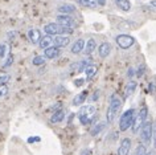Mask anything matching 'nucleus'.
Returning <instances> with one entry per match:
<instances>
[{"mask_svg": "<svg viewBox=\"0 0 156 155\" xmlns=\"http://www.w3.org/2000/svg\"><path fill=\"white\" fill-rule=\"evenodd\" d=\"M86 97H87V93H86V92H81L80 94H77V96L73 98V106L82 105L85 101H86Z\"/></svg>", "mask_w": 156, "mask_h": 155, "instance_id": "20", "label": "nucleus"}, {"mask_svg": "<svg viewBox=\"0 0 156 155\" xmlns=\"http://www.w3.org/2000/svg\"><path fill=\"white\" fill-rule=\"evenodd\" d=\"M60 55H61V50H60V48H57V46H52V45H50L46 49H44V57H45V59L53 60V59H57Z\"/></svg>", "mask_w": 156, "mask_h": 155, "instance_id": "11", "label": "nucleus"}, {"mask_svg": "<svg viewBox=\"0 0 156 155\" xmlns=\"http://www.w3.org/2000/svg\"><path fill=\"white\" fill-rule=\"evenodd\" d=\"M106 127V122H99V123H95V126L91 129V135H98L99 133H102Z\"/></svg>", "mask_w": 156, "mask_h": 155, "instance_id": "24", "label": "nucleus"}, {"mask_svg": "<svg viewBox=\"0 0 156 155\" xmlns=\"http://www.w3.org/2000/svg\"><path fill=\"white\" fill-rule=\"evenodd\" d=\"M53 44L57 48H65V46H68L70 44V37L65 36V34H57L53 38Z\"/></svg>", "mask_w": 156, "mask_h": 155, "instance_id": "10", "label": "nucleus"}, {"mask_svg": "<svg viewBox=\"0 0 156 155\" xmlns=\"http://www.w3.org/2000/svg\"><path fill=\"white\" fill-rule=\"evenodd\" d=\"M146 118H147V107L143 106L142 109H140V111L138 113V115L136 117H134V121H132V131L136 134L138 131L140 130V127L143 126V123L146 122Z\"/></svg>", "mask_w": 156, "mask_h": 155, "instance_id": "5", "label": "nucleus"}, {"mask_svg": "<svg viewBox=\"0 0 156 155\" xmlns=\"http://www.w3.org/2000/svg\"><path fill=\"white\" fill-rule=\"evenodd\" d=\"M152 139H154V146L156 147V125L152 126Z\"/></svg>", "mask_w": 156, "mask_h": 155, "instance_id": "32", "label": "nucleus"}, {"mask_svg": "<svg viewBox=\"0 0 156 155\" xmlns=\"http://www.w3.org/2000/svg\"><path fill=\"white\" fill-rule=\"evenodd\" d=\"M57 24L73 29V28H76L77 23L72 16H70V15H58L57 16Z\"/></svg>", "mask_w": 156, "mask_h": 155, "instance_id": "8", "label": "nucleus"}, {"mask_svg": "<svg viewBox=\"0 0 156 155\" xmlns=\"http://www.w3.org/2000/svg\"><path fill=\"white\" fill-rule=\"evenodd\" d=\"M115 41L120 49H128L135 44V38L130 34H119L115 37Z\"/></svg>", "mask_w": 156, "mask_h": 155, "instance_id": "6", "label": "nucleus"}, {"mask_svg": "<svg viewBox=\"0 0 156 155\" xmlns=\"http://www.w3.org/2000/svg\"><path fill=\"white\" fill-rule=\"evenodd\" d=\"M28 38L32 44H38V41H40V38H41V32L38 29H29Z\"/></svg>", "mask_w": 156, "mask_h": 155, "instance_id": "15", "label": "nucleus"}, {"mask_svg": "<svg viewBox=\"0 0 156 155\" xmlns=\"http://www.w3.org/2000/svg\"><path fill=\"white\" fill-rule=\"evenodd\" d=\"M11 80V77L8 74H4V76H0V85H5L8 81Z\"/></svg>", "mask_w": 156, "mask_h": 155, "instance_id": "29", "label": "nucleus"}, {"mask_svg": "<svg viewBox=\"0 0 156 155\" xmlns=\"http://www.w3.org/2000/svg\"><path fill=\"white\" fill-rule=\"evenodd\" d=\"M83 72L86 73V78H87V80H90V78H93V77L97 74V72H98V67H97V65L90 64V65H87L86 69H85Z\"/></svg>", "mask_w": 156, "mask_h": 155, "instance_id": "22", "label": "nucleus"}, {"mask_svg": "<svg viewBox=\"0 0 156 155\" xmlns=\"http://www.w3.org/2000/svg\"><path fill=\"white\" fill-rule=\"evenodd\" d=\"M146 146L144 145H139L138 146V149H136V153H135V155H146Z\"/></svg>", "mask_w": 156, "mask_h": 155, "instance_id": "26", "label": "nucleus"}, {"mask_svg": "<svg viewBox=\"0 0 156 155\" xmlns=\"http://www.w3.org/2000/svg\"><path fill=\"white\" fill-rule=\"evenodd\" d=\"M146 155H155V154L152 153V151H150V153H146Z\"/></svg>", "mask_w": 156, "mask_h": 155, "instance_id": "39", "label": "nucleus"}, {"mask_svg": "<svg viewBox=\"0 0 156 155\" xmlns=\"http://www.w3.org/2000/svg\"><path fill=\"white\" fill-rule=\"evenodd\" d=\"M74 84H76L77 86H81V85L83 84V80L82 78H81V80H76V82H74Z\"/></svg>", "mask_w": 156, "mask_h": 155, "instance_id": "33", "label": "nucleus"}, {"mask_svg": "<svg viewBox=\"0 0 156 155\" xmlns=\"http://www.w3.org/2000/svg\"><path fill=\"white\" fill-rule=\"evenodd\" d=\"M82 155H91V151L86 149V150H83V151H82Z\"/></svg>", "mask_w": 156, "mask_h": 155, "instance_id": "34", "label": "nucleus"}, {"mask_svg": "<svg viewBox=\"0 0 156 155\" xmlns=\"http://www.w3.org/2000/svg\"><path fill=\"white\" fill-rule=\"evenodd\" d=\"M115 3H116V5L119 7L122 11H130L131 9V3H130V0H115Z\"/></svg>", "mask_w": 156, "mask_h": 155, "instance_id": "23", "label": "nucleus"}, {"mask_svg": "<svg viewBox=\"0 0 156 155\" xmlns=\"http://www.w3.org/2000/svg\"><path fill=\"white\" fill-rule=\"evenodd\" d=\"M135 117V109H128L120 115L119 119V130L120 131H126L128 127H131L132 121Z\"/></svg>", "mask_w": 156, "mask_h": 155, "instance_id": "4", "label": "nucleus"}, {"mask_svg": "<svg viewBox=\"0 0 156 155\" xmlns=\"http://www.w3.org/2000/svg\"><path fill=\"white\" fill-rule=\"evenodd\" d=\"M52 44H53V37L49 36V34H46V36H44V37H41L40 41H38V45H40V48H42V49H46L48 46H50Z\"/></svg>", "mask_w": 156, "mask_h": 155, "instance_id": "18", "label": "nucleus"}, {"mask_svg": "<svg viewBox=\"0 0 156 155\" xmlns=\"http://www.w3.org/2000/svg\"><path fill=\"white\" fill-rule=\"evenodd\" d=\"M8 93V86L7 85H0V97H4Z\"/></svg>", "mask_w": 156, "mask_h": 155, "instance_id": "28", "label": "nucleus"}, {"mask_svg": "<svg viewBox=\"0 0 156 155\" xmlns=\"http://www.w3.org/2000/svg\"><path fill=\"white\" fill-rule=\"evenodd\" d=\"M64 118H65V111L64 110H57V111L53 113L52 118H50V122L52 123H60V122L64 121Z\"/></svg>", "mask_w": 156, "mask_h": 155, "instance_id": "19", "label": "nucleus"}, {"mask_svg": "<svg viewBox=\"0 0 156 155\" xmlns=\"http://www.w3.org/2000/svg\"><path fill=\"white\" fill-rule=\"evenodd\" d=\"M83 49H85V53H86V55H91V53L97 49V41L94 40V38H89L87 42L85 44Z\"/></svg>", "mask_w": 156, "mask_h": 155, "instance_id": "16", "label": "nucleus"}, {"mask_svg": "<svg viewBox=\"0 0 156 155\" xmlns=\"http://www.w3.org/2000/svg\"><path fill=\"white\" fill-rule=\"evenodd\" d=\"M110 52H111V44H110V42H102V44L99 45V48H98L99 57L106 59V57L110 55Z\"/></svg>", "mask_w": 156, "mask_h": 155, "instance_id": "13", "label": "nucleus"}, {"mask_svg": "<svg viewBox=\"0 0 156 155\" xmlns=\"http://www.w3.org/2000/svg\"><path fill=\"white\" fill-rule=\"evenodd\" d=\"M85 48V41L82 38H78L77 41H74V44L72 45V48H70V52L73 53V55H78V53H81Z\"/></svg>", "mask_w": 156, "mask_h": 155, "instance_id": "14", "label": "nucleus"}, {"mask_svg": "<svg viewBox=\"0 0 156 155\" xmlns=\"http://www.w3.org/2000/svg\"><path fill=\"white\" fill-rule=\"evenodd\" d=\"M58 12L62 13V15H70V13H74L76 12V7L73 4H62L58 7Z\"/></svg>", "mask_w": 156, "mask_h": 155, "instance_id": "17", "label": "nucleus"}, {"mask_svg": "<svg viewBox=\"0 0 156 155\" xmlns=\"http://www.w3.org/2000/svg\"><path fill=\"white\" fill-rule=\"evenodd\" d=\"M131 139L130 138H123L120 141V145L118 147V155H128L131 149Z\"/></svg>", "mask_w": 156, "mask_h": 155, "instance_id": "9", "label": "nucleus"}, {"mask_svg": "<svg viewBox=\"0 0 156 155\" xmlns=\"http://www.w3.org/2000/svg\"><path fill=\"white\" fill-rule=\"evenodd\" d=\"M34 141H40V138H29L28 142H34Z\"/></svg>", "mask_w": 156, "mask_h": 155, "instance_id": "37", "label": "nucleus"}, {"mask_svg": "<svg viewBox=\"0 0 156 155\" xmlns=\"http://www.w3.org/2000/svg\"><path fill=\"white\" fill-rule=\"evenodd\" d=\"M97 3H98L99 5H102V7H103L105 4H106V0H97Z\"/></svg>", "mask_w": 156, "mask_h": 155, "instance_id": "35", "label": "nucleus"}, {"mask_svg": "<svg viewBox=\"0 0 156 155\" xmlns=\"http://www.w3.org/2000/svg\"><path fill=\"white\" fill-rule=\"evenodd\" d=\"M45 57L44 56H36L34 59L32 60V64L33 65H36V67H38V65H42V64H45Z\"/></svg>", "mask_w": 156, "mask_h": 155, "instance_id": "25", "label": "nucleus"}, {"mask_svg": "<svg viewBox=\"0 0 156 155\" xmlns=\"http://www.w3.org/2000/svg\"><path fill=\"white\" fill-rule=\"evenodd\" d=\"M13 63V57H12V55H9L8 56V59H7V61L4 63V68H7V67H9L11 64Z\"/></svg>", "mask_w": 156, "mask_h": 155, "instance_id": "31", "label": "nucleus"}, {"mask_svg": "<svg viewBox=\"0 0 156 155\" xmlns=\"http://www.w3.org/2000/svg\"><path fill=\"white\" fill-rule=\"evenodd\" d=\"M44 32L49 36H57V34H70L73 32L72 28H66V27H62L57 23H49L44 27Z\"/></svg>", "mask_w": 156, "mask_h": 155, "instance_id": "3", "label": "nucleus"}, {"mask_svg": "<svg viewBox=\"0 0 156 155\" xmlns=\"http://www.w3.org/2000/svg\"><path fill=\"white\" fill-rule=\"evenodd\" d=\"M140 138L144 142V145H148L152 138V125L150 122H144L143 126L140 127Z\"/></svg>", "mask_w": 156, "mask_h": 155, "instance_id": "7", "label": "nucleus"}, {"mask_svg": "<svg viewBox=\"0 0 156 155\" xmlns=\"http://www.w3.org/2000/svg\"><path fill=\"white\" fill-rule=\"evenodd\" d=\"M87 65H90V61L89 60L77 61V63H73L72 65H70V70L72 72H83Z\"/></svg>", "mask_w": 156, "mask_h": 155, "instance_id": "12", "label": "nucleus"}, {"mask_svg": "<svg viewBox=\"0 0 156 155\" xmlns=\"http://www.w3.org/2000/svg\"><path fill=\"white\" fill-rule=\"evenodd\" d=\"M122 109V99L119 98L116 94H112L110 98V105H108V110H107V123H112V121L115 119L116 114L119 113V110Z\"/></svg>", "mask_w": 156, "mask_h": 155, "instance_id": "2", "label": "nucleus"}, {"mask_svg": "<svg viewBox=\"0 0 156 155\" xmlns=\"http://www.w3.org/2000/svg\"><path fill=\"white\" fill-rule=\"evenodd\" d=\"M132 74H134V69H132V68H130V69H128V76H132Z\"/></svg>", "mask_w": 156, "mask_h": 155, "instance_id": "36", "label": "nucleus"}, {"mask_svg": "<svg viewBox=\"0 0 156 155\" xmlns=\"http://www.w3.org/2000/svg\"><path fill=\"white\" fill-rule=\"evenodd\" d=\"M135 89H136V82L135 81H130V82L126 85V88H124V98H128L130 96L134 94Z\"/></svg>", "mask_w": 156, "mask_h": 155, "instance_id": "21", "label": "nucleus"}, {"mask_svg": "<svg viewBox=\"0 0 156 155\" xmlns=\"http://www.w3.org/2000/svg\"><path fill=\"white\" fill-rule=\"evenodd\" d=\"M151 5H152V7H156V0H152V2H151Z\"/></svg>", "mask_w": 156, "mask_h": 155, "instance_id": "38", "label": "nucleus"}, {"mask_svg": "<svg viewBox=\"0 0 156 155\" xmlns=\"http://www.w3.org/2000/svg\"><path fill=\"white\" fill-rule=\"evenodd\" d=\"M7 52V46L4 44H0V59H3Z\"/></svg>", "mask_w": 156, "mask_h": 155, "instance_id": "30", "label": "nucleus"}, {"mask_svg": "<svg viewBox=\"0 0 156 155\" xmlns=\"http://www.w3.org/2000/svg\"><path fill=\"white\" fill-rule=\"evenodd\" d=\"M95 113H97V109L94 105H85L78 111V119H80V122L82 125H89V123L93 122Z\"/></svg>", "mask_w": 156, "mask_h": 155, "instance_id": "1", "label": "nucleus"}, {"mask_svg": "<svg viewBox=\"0 0 156 155\" xmlns=\"http://www.w3.org/2000/svg\"><path fill=\"white\" fill-rule=\"evenodd\" d=\"M78 3H80L81 5H85V7H94V2H91V0H78Z\"/></svg>", "mask_w": 156, "mask_h": 155, "instance_id": "27", "label": "nucleus"}]
</instances>
